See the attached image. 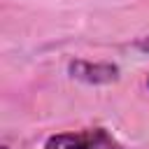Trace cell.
Listing matches in <instances>:
<instances>
[{"instance_id":"obj_3","label":"cell","mask_w":149,"mask_h":149,"mask_svg":"<svg viewBox=\"0 0 149 149\" xmlns=\"http://www.w3.org/2000/svg\"><path fill=\"white\" fill-rule=\"evenodd\" d=\"M2 149H7V147H2Z\"/></svg>"},{"instance_id":"obj_4","label":"cell","mask_w":149,"mask_h":149,"mask_svg":"<svg viewBox=\"0 0 149 149\" xmlns=\"http://www.w3.org/2000/svg\"><path fill=\"white\" fill-rule=\"evenodd\" d=\"M147 84H149V79H147Z\"/></svg>"},{"instance_id":"obj_2","label":"cell","mask_w":149,"mask_h":149,"mask_svg":"<svg viewBox=\"0 0 149 149\" xmlns=\"http://www.w3.org/2000/svg\"><path fill=\"white\" fill-rule=\"evenodd\" d=\"M137 47H140V49H144V51H149V37L140 40V42H137Z\"/></svg>"},{"instance_id":"obj_1","label":"cell","mask_w":149,"mask_h":149,"mask_svg":"<svg viewBox=\"0 0 149 149\" xmlns=\"http://www.w3.org/2000/svg\"><path fill=\"white\" fill-rule=\"evenodd\" d=\"M44 149H121L105 128H88L81 133H61L47 140Z\"/></svg>"}]
</instances>
